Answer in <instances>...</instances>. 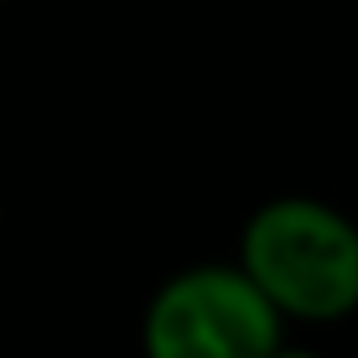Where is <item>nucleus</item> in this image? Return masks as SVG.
<instances>
[{
	"instance_id": "f257e3e1",
	"label": "nucleus",
	"mask_w": 358,
	"mask_h": 358,
	"mask_svg": "<svg viewBox=\"0 0 358 358\" xmlns=\"http://www.w3.org/2000/svg\"><path fill=\"white\" fill-rule=\"evenodd\" d=\"M239 270L296 322L358 312V224L322 197H270L239 234Z\"/></svg>"
},
{
	"instance_id": "f03ea898",
	"label": "nucleus",
	"mask_w": 358,
	"mask_h": 358,
	"mask_svg": "<svg viewBox=\"0 0 358 358\" xmlns=\"http://www.w3.org/2000/svg\"><path fill=\"white\" fill-rule=\"evenodd\" d=\"M286 317L239 265H192L156 286L141 322L145 358H270Z\"/></svg>"
},
{
	"instance_id": "7ed1b4c3",
	"label": "nucleus",
	"mask_w": 358,
	"mask_h": 358,
	"mask_svg": "<svg viewBox=\"0 0 358 358\" xmlns=\"http://www.w3.org/2000/svg\"><path fill=\"white\" fill-rule=\"evenodd\" d=\"M270 358H322V353H317V348H291V343H280Z\"/></svg>"
}]
</instances>
